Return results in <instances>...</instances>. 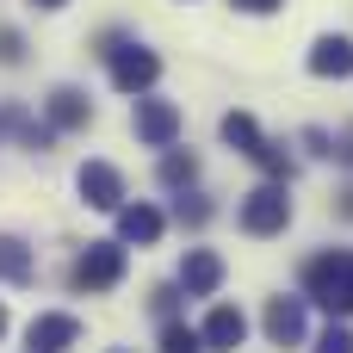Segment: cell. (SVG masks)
<instances>
[{
    "instance_id": "d4e9b609",
    "label": "cell",
    "mask_w": 353,
    "mask_h": 353,
    "mask_svg": "<svg viewBox=\"0 0 353 353\" xmlns=\"http://www.w3.org/2000/svg\"><path fill=\"white\" fill-rule=\"evenodd\" d=\"M37 6H62V0H37Z\"/></svg>"
},
{
    "instance_id": "52a82bcc",
    "label": "cell",
    "mask_w": 353,
    "mask_h": 353,
    "mask_svg": "<svg viewBox=\"0 0 353 353\" xmlns=\"http://www.w3.org/2000/svg\"><path fill=\"white\" fill-rule=\"evenodd\" d=\"M199 341L211 353H236L242 341H248V316L236 310V304H217L211 316H205V329H199Z\"/></svg>"
},
{
    "instance_id": "8992f818",
    "label": "cell",
    "mask_w": 353,
    "mask_h": 353,
    "mask_svg": "<svg viewBox=\"0 0 353 353\" xmlns=\"http://www.w3.org/2000/svg\"><path fill=\"white\" fill-rule=\"evenodd\" d=\"M74 186H81V199H87L93 211H124V180H118L112 161H87V168L74 174Z\"/></svg>"
},
{
    "instance_id": "7402d4cb",
    "label": "cell",
    "mask_w": 353,
    "mask_h": 353,
    "mask_svg": "<svg viewBox=\"0 0 353 353\" xmlns=\"http://www.w3.org/2000/svg\"><path fill=\"white\" fill-rule=\"evenodd\" d=\"M279 0H236V12H273Z\"/></svg>"
},
{
    "instance_id": "9a60e30c",
    "label": "cell",
    "mask_w": 353,
    "mask_h": 353,
    "mask_svg": "<svg viewBox=\"0 0 353 353\" xmlns=\"http://www.w3.org/2000/svg\"><path fill=\"white\" fill-rule=\"evenodd\" d=\"M31 273H37V267H31V248H25L19 236H0V279H6V285H25Z\"/></svg>"
},
{
    "instance_id": "3957f363",
    "label": "cell",
    "mask_w": 353,
    "mask_h": 353,
    "mask_svg": "<svg viewBox=\"0 0 353 353\" xmlns=\"http://www.w3.org/2000/svg\"><path fill=\"white\" fill-rule=\"evenodd\" d=\"M292 223V199H285V186L273 180V186H254L248 199H242V230L248 236H279Z\"/></svg>"
},
{
    "instance_id": "7c38bea8",
    "label": "cell",
    "mask_w": 353,
    "mask_h": 353,
    "mask_svg": "<svg viewBox=\"0 0 353 353\" xmlns=\"http://www.w3.org/2000/svg\"><path fill=\"white\" fill-rule=\"evenodd\" d=\"M310 74H353V43L341 37V31L310 43Z\"/></svg>"
},
{
    "instance_id": "5bb4252c",
    "label": "cell",
    "mask_w": 353,
    "mask_h": 353,
    "mask_svg": "<svg viewBox=\"0 0 353 353\" xmlns=\"http://www.w3.org/2000/svg\"><path fill=\"white\" fill-rule=\"evenodd\" d=\"M223 143L242 149V155H261V149H267V137H261V124H254L248 112H223Z\"/></svg>"
},
{
    "instance_id": "484cf974",
    "label": "cell",
    "mask_w": 353,
    "mask_h": 353,
    "mask_svg": "<svg viewBox=\"0 0 353 353\" xmlns=\"http://www.w3.org/2000/svg\"><path fill=\"white\" fill-rule=\"evenodd\" d=\"M118 353H130V347H118Z\"/></svg>"
},
{
    "instance_id": "44dd1931",
    "label": "cell",
    "mask_w": 353,
    "mask_h": 353,
    "mask_svg": "<svg viewBox=\"0 0 353 353\" xmlns=\"http://www.w3.org/2000/svg\"><path fill=\"white\" fill-rule=\"evenodd\" d=\"M205 217H211V205H205V199H192V205L180 199V223H205Z\"/></svg>"
},
{
    "instance_id": "4fadbf2b",
    "label": "cell",
    "mask_w": 353,
    "mask_h": 353,
    "mask_svg": "<svg viewBox=\"0 0 353 353\" xmlns=\"http://www.w3.org/2000/svg\"><path fill=\"white\" fill-rule=\"evenodd\" d=\"M118 236L124 242H155L161 236V211L155 205H124L118 211Z\"/></svg>"
},
{
    "instance_id": "7a4b0ae2",
    "label": "cell",
    "mask_w": 353,
    "mask_h": 353,
    "mask_svg": "<svg viewBox=\"0 0 353 353\" xmlns=\"http://www.w3.org/2000/svg\"><path fill=\"white\" fill-rule=\"evenodd\" d=\"M99 56L112 62V81H118V93H143V87H155V74H161V62H155L149 50H137V43H118V37H99Z\"/></svg>"
},
{
    "instance_id": "277c9868",
    "label": "cell",
    "mask_w": 353,
    "mask_h": 353,
    "mask_svg": "<svg viewBox=\"0 0 353 353\" xmlns=\"http://www.w3.org/2000/svg\"><path fill=\"white\" fill-rule=\"evenodd\" d=\"M74 292H112L124 279V248L118 242H87V254L74 261Z\"/></svg>"
},
{
    "instance_id": "d6986e66",
    "label": "cell",
    "mask_w": 353,
    "mask_h": 353,
    "mask_svg": "<svg viewBox=\"0 0 353 353\" xmlns=\"http://www.w3.org/2000/svg\"><path fill=\"white\" fill-rule=\"evenodd\" d=\"M0 62L12 68V62H25V43H19V31L12 25H0Z\"/></svg>"
},
{
    "instance_id": "30bf717a",
    "label": "cell",
    "mask_w": 353,
    "mask_h": 353,
    "mask_svg": "<svg viewBox=\"0 0 353 353\" xmlns=\"http://www.w3.org/2000/svg\"><path fill=\"white\" fill-rule=\"evenodd\" d=\"M267 341L273 347H298L304 341V298H273L267 304Z\"/></svg>"
},
{
    "instance_id": "ffe728a7",
    "label": "cell",
    "mask_w": 353,
    "mask_h": 353,
    "mask_svg": "<svg viewBox=\"0 0 353 353\" xmlns=\"http://www.w3.org/2000/svg\"><path fill=\"white\" fill-rule=\"evenodd\" d=\"M316 353H353V335L347 329H329V335L316 341Z\"/></svg>"
},
{
    "instance_id": "603a6c76",
    "label": "cell",
    "mask_w": 353,
    "mask_h": 353,
    "mask_svg": "<svg viewBox=\"0 0 353 353\" xmlns=\"http://www.w3.org/2000/svg\"><path fill=\"white\" fill-rule=\"evenodd\" d=\"M341 211H347V217H353V192H341Z\"/></svg>"
},
{
    "instance_id": "e0dca14e",
    "label": "cell",
    "mask_w": 353,
    "mask_h": 353,
    "mask_svg": "<svg viewBox=\"0 0 353 353\" xmlns=\"http://www.w3.org/2000/svg\"><path fill=\"white\" fill-rule=\"evenodd\" d=\"M192 174H199V161H192V155H168V161H161V180H168V186H186Z\"/></svg>"
},
{
    "instance_id": "8fae6325",
    "label": "cell",
    "mask_w": 353,
    "mask_h": 353,
    "mask_svg": "<svg viewBox=\"0 0 353 353\" xmlns=\"http://www.w3.org/2000/svg\"><path fill=\"white\" fill-rule=\"evenodd\" d=\"M87 118H93V105H87L81 87H56L50 93V130H81Z\"/></svg>"
},
{
    "instance_id": "5b68a950",
    "label": "cell",
    "mask_w": 353,
    "mask_h": 353,
    "mask_svg": "<svg viewBox=\"0 0 353 353\" xmlns=\"http://www.w3.org/2000/svg\"><path fill=\"white\" fill-rule=\"evenodd\" d=\"M174 137H180V105L174 99H137V143L168 149Z\"/></svg>"
},
{
    "instance_id": "cb8c5ba5",
    "label": "cell",
    "mask_w": 353,
    "mask_h": 353,
    "mask_svg": "<svg viewBox=\"0 0 353 353\" xmlns=\"http://www.w3.org/2000/svg\"><path fill=\"white\" fill-rule=\"evenodd\" d=\"M0 335H6V310H0Z\"/></svg>"
},
{
    "instance_id": "ba28073f",
    "label": "cell",
    "mask_w": 353,
    "mask_h": 353,
    "mask_svg": "<svg viewBox=\"0 0 353 353\" xmlns=\"http://www.w3.org/2000/svg\"><path fill=\"white\" fill-rule=\"evenodd\" d=\"M25 341H31V353H62V347H74V341H81V323H74V316H62V310H43V316H31Z\"/></svg>"
},
{
    "instance_id": "9c48e42d",
    "label": "cell",
    "mask_w": 353,
    "mask_h": 353,
    "mask_svg": "<svg viewBox=\"0 0 353 353\" xmlns=\"http://www.w3.org/2000/svg\"><path fill=\"white\" fill-rule=\"evenodd\" d=\"M217 285H223V261H217L211 248H192V254L180 261V292H186V298H211Z\"/></svg>"
},
{
    "instance_id": "ac0fdd59",
    "label": "cell",
    "mask_w": 353,
    "mask_h": 353,
    "mask_svg": "<svg viewBox=\"0 0 353 353\" xmlns=\"http://www.w3.org/2000/svg\"><path fill=\"white\" fill-rule=\"evenodd\" d=\"M254 161H261V168H267V174H292V155H285V149H279V143H267V149H261V155H254Z\"/></svg>"
},
{
    "instance_id": "6da1fadb",
    "label": "cell",
    "mask_w": 353,
    "mask_h": 353,
    "mask_svg": "<svg viewBox=\"0 0 353 353\" xmlns=\"http://www.w3.org/2000/svg\"><path fill=\"white\" fill-rule=\"evenodd\" d=\"M304 292H310L323 310L353 316V254H347V248H335V254H316V261L304 267Z\"/></svg>"
},
{
    "instance_id": "2e32d148",
    "label": "cell",
    "mask_w": 353,
    "mask_h": 353,
    "mask_svg": "<svg viewBox=\"0 0 353 353\" xmlns=\"http://www.w3.org/2000/svg\"><path fill=\"white\" fill-rule=\"evenodd\" d=\"M205 341L186 329V323H168V335H161V353H199Z\"/></svg>"
}]
</instances>
